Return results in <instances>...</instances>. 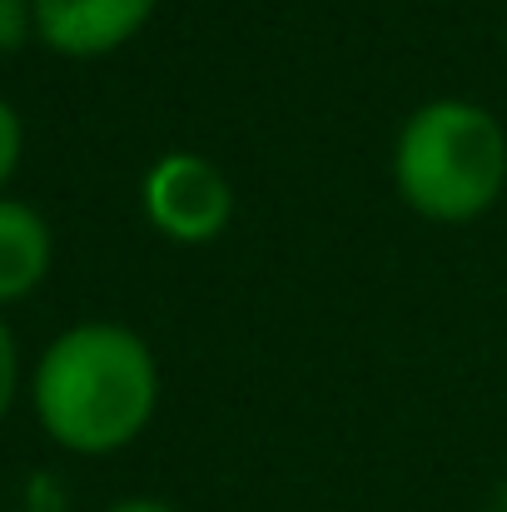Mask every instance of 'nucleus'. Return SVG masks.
Wrapping results in <instances>:
<instances>
[{
	"label": "nucleus",
	"mask_w": 507,
	"mask_h": 512,
	"mask_svg": "<svg viewBox=\"0 0 507 512\" xmlns=\"http://www.w3.org/2000/svg\"><path fill=\"white\" fill-rule=\"evenodd\" d=\"M40 428L80 458L130 448L160 408V358L125 324L85 319L65 329L30 378Z\"/></svg>",
	"instance_id": "nucleus-1"
},
{
	"label": "nucleus",
	"mask_w": 507,
	"mask_h": 512,
	"mask_svg": "<svg viewBox=\"0 0 507 512\" xmlns=\"http://www.w3.org/2000/svg\"><path fill=\"white\" fill-rule=\"evenodd\" d=\"M393 189L428 224H473L507 194V125L478 100L418 105L393 140Z\"/></svg>",
	"instance_id": "nucleus-2"
},
{
	"label": "nucleus",
	"mask_w": 507,
	"mask_h": 512,
	"mask_svg": "<svg viewBox=\"0 0 507 512\" xmlns=\"http://www.w3.org/2000/svg\"><path fill=\"white\" fill-rule=\"evenodd\" d=\"M140 209L160 239L199 249V244H214L229 234V224L239 214V194H234V179L209 155L169 150L140 179Z\"/></svg>",
	"instance_id": "nucleus-3"
},
{
	"label": "nucleus",
	"mask_w": 507,
	"mask_h": 512,
	"mask_svg": "<svg viewBox=\"0 0 507 512\" xmlns=\"http://www.w3.org/2000/svg\"><path fill=\"white\" fill-rule=\"evenodd\" d=\"M160 0H35V40L65 60H100L125 50Z\"/></svg>",
	"instance_id": "nucleus-4"
},
{
	"label": "nucleus",
	"mask_w": 507,
	"mask_h": 512,
	"mask_svg": "<svg viewBox=\"0 0 507 512\" xmlns=\"http://www.w3.org/2000/svg\"><path fill=\"white\" fill-rule=\"evenodd\" d=\"M55 239L40 209L25 199H0V304L35 294L50 274Z\"/></svg>",
	"instance_id": "nucleus-5"
},
{
	"label": "nucleus",
	"mask_w": 507,
	"mask_h": 512,
	"mask_svg": "<svg viewBox=\"0 0 507 512\" xmlns=\"http://www.w3.org/2000/svg\"><path fill=\"white\" fill-rule=\"evenodd\" d=\"M35 35V0H0V55H15Z\"/></svg>",
	"instance_id": "nucleus-6"
},
{
	"label": "nucleus",
	"mask_w": 507,
	"mask_h": 512,
	"mask_svg": "<svg viewBox=\"0 0 507 512\" xmlns=\"http://www.w3.org/2000/svg\"><path fill=\"white\" fill-rule=\"evenodd\" d=\"M20 150H25V125H20L15 105H10V100H0V184L15 174Z\"/></svg>",
	"instance_id": "nucleus-7"
},
{
	"label": "nucleus",
	"mask_w": 507,
	"mask_h": 512,
	"mask_svg": "<svg viewBox=\"0 0 507 512\" xmlns=\"http://www.w3.org/2000/svg\"><path fill=\"white\" fill-rule=\"evenodd\" d=\"M15 388H20V348H15V334L0 324V418L10 413Z\"/></svg>",
	"instance_id": "nucleus-8"
},
{
	"label": "nucleus",
	"mask_w": 507,
	"mask_h": 512,
	"mask_svg": "<svg viewBox=\"0 0 507 512\" xmlns=\"http://www.w3.org/2000/svg\"><path fill=\"white\" fill-rule=\"evenodd\" d=\"M110 512H174L169 503H155V498H125V503H115Z\"/></svg>",
	"instance_id": "nucleus-9"
},
{
	"label": "nucleus",
	"mask_w": 507,
	"mask_h": 512,
	"mask_svg": "<svg viewBox=\"0 0 507 512\" xmlns=\"http://www.w3.org/2000/svg\"><path fill=\"white\" fill-rule=\"evenodd\" d=\"M488 512H507V478L493 488V503H488Z\"/></svg>",
	"instance_id": "nucleus-10"
}]
</instances>
